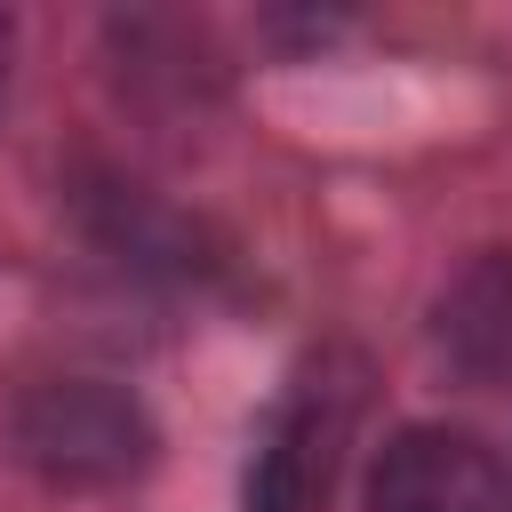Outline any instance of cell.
Wrapping results in <instances>:
<instances>
[{"instance_id":"3","label":"cell","mask_w":512,"mask_h":512,"mask_svg":"<svg viewBox=\"0 0 512 512\" xmlns=\"http://www.w3.org/2000/svg\"><path fill=\"white\" fill-rule=\"evenodd\" d=\"M344 416H352V384L304 376L288 392V408L272 416V432H264V456L248 472V512H320L328 504Z\"/></svg>"},{"instance_id":"1","label":"cell","mask_w":512,"mask_h":512,"mask_svg":"<svg viewBox=\"0 0 512 512\" xmlns=\"http://www.w3.org/2000/svg\"><path fill=\"white\" fill-rule=\"evenodd\" d=\"M16 448L32 472H48L64 488H112V480L144 472L152 424L104 376H48L16 400Z\"/></svg>"},{"instance_id":"4","label":"cell","mask_w":512,"mask_h":512,"mask_svg":"<svg viewBox=\"0 0 512 512\" xmlns=\"http://www.w3.org/2000/svg\"><path fill=\"white\" fill-rule=\"evenodd\" d=\"M440 344L464 376L512 384V248L464 264V280L440 296Z\"/></svg>"},{"instance_id":"2","label":"cell","mask_w":512,"mask_h":512,"mask_svg":"<svg viewBox=\"0 0 512 512\" xmlns=\"http://www.w3.org/2000/svg\"><path fill=\"white\" fill-rule=\"evenodd\" d=\"M368 512H512V488L488 440L448 424H408L368 464Z\"/></svg>"}]
</instances>
